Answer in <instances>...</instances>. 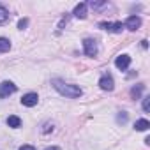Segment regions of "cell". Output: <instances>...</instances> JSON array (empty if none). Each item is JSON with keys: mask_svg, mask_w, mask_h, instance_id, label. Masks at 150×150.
Here are the masks:
<instances>
[{"mask_svg": "<svg viewBox=\"0 0 150 150\" xmlns=\"http://www.w3.org/2000/svg\"><path fill=\"white\" fill-rule=\"evenodd\" d=\"M99 87H101L103 90H108V92H111V90L115 88V81H113V78L110 76V74H104V76L99 80Z\"/></svg>", "mask_w": 150, "mask_h": 150, "instance_id": "5b68a950", "label": "cell"}, {"mask_svg": "<svg viewBox=\"0 0 150 150\" xmlns=\"http://www.w3.org/2000/svg\"><path fill=\"white\" fill-rule=\"evenodd\" d=\"M37 101H39V97H37V94H34V92H28V94H25V96L21 97V104H23V106H27V108L35 106V104H37Z\"/></svg>", "mask_w": 150, "mask_h": 150, "instance_id": "8992f818", "label": "cell"}, {"mask_svg": "<svg viewBox=\"0 0 150 150\" xmlns=\"http://www.w3.org/2000/svg\"><path fill=\"white\" fill-rule=\"evenodd\" d=\"M51 85L55 87V90H57L58 94H62V96H65V97H69V99H76V97H80V96L83 94L78 85H71V83H65V81H62V80H53Z\"/></svg>", "mask_w": 150, "mask_h": 150, "instance_id": "6da1fadb", "label": "cell"}, {"mask_svg": "<svg viewBox=\"0 0 150 150\" xmlns=\"http://www.w3.org/2000/svg\"><path fill=\"white\" fill-rule=\"evenodd\" d=\"M99 27H101L103 30H108V32H115V34H118V32H122V30H124V23H122V21H115V23H108V21H103V23H99Z\"/></svg>", "mask_w": 150, "mask_h": 150, "instance_id": "3957f363", "label": "cell"}, {"mask_svg": "<svg viewBox=\"0 0 150 150\" xmlns=\"http://www.w3.org/2000/svg\"><path fill=\"white\" fill-rule=\"evenodd\" d=\"M16 92V85L14 83H11V81H2L0 83V97H9L11 94H14Z\"/></svg>", "mask_w": 150, "mask_h": 150, "instance_id": "7a4b0ae2", "label": "cell"}, {"mask_svg": "<svg viewBox=\"0 0 150 150\" xmlns=\"http://www.w3.org/2000/svg\"><path fill=\"white\" fill-rule=\"evenodd\" d=\"M27 25H28V20H27V18H23V20H20V21H18V28H20V30H23Z\"/></svg>", "mask_w": 150, "mask_h": 150, "instance_id": "2e32d148", "label": "cell"}, {"mask_svg": "<svg viewBox=\"0 0 150 150\" xmlns=\"http://www.w3.org/2000/svg\"><path fill=\"white\" fill-rule=\"evenodd\" d=\"M143 110L146 113L150 111V97H143Z\"/></svg>", "mask_w": 150, "mask_h": 150, "instance_id": "9a60e30c", "label": "cell"}, {"mask_svg": "<svg viewBox=\"0 0 150 150\" xmlns=\"http://www.w3.org/2000/svg\"><path fill=\"white\" fill-rule=\"evenodd\" d=\"M145 87L143 85H138V87H132V90H131V96L132 97H139V94H141V90H143Z\"/></svg>", "mask_w": 150, "mask_h": 150, "instance_id": "5bb4252c", "label": "cell"}, {"mask_svg": "<svg viewBox=\"0 0 150 150\" xmlns=\"http://www.w3.org/2000/svg\"><path fill=\"white\" fill-rule=\"evenodd\" d=\"M46 150H60V148H58V146H48Z\"/></svg>", "mask_w": 150, "mask_h": 150, "instance_id": "d6986e66", "label": "cell"}, {"mask_svg": "<svg viewBox=\"0 0 150 150\" xmlns=\"http://www.w3.org/2000/svg\"><path fill=\"white\" fill-rule=\"evenodd\" d=\"M83 50L87 57H96L97 55V42L94 39H85L83 41Z\"/></svg>", "mask_w": 150, "mask_h": 150, "instance_id": "277c9868", "label": "cell"}, {"mask_svg": "<svg viewBox=\"0 0 150 150\" xmlns=\"http://www.w3.org/2000/svg\"><path fill=\"white\" fill-rule=\"evenodd\" d=\"M125 120H127V115H125V113H124V115H120V117H118V122H125Z\"/></svg>", "mask_w": 150, "mask_h": 150, "instance_id": "ac0fdd59", "label": "cell"}, {"mask_svg": "<svg viewBox=\"0 0 150 150\" xmlns=\"http://www.w3.org/2000/svg\"><path fill=\"white\" fill-rule=\"evenodd\" d=\"M139 25H141V18H139V16H129L124 27H125L127 30H138Z\"/></svg>", "mask_w": 150, "mask_h": 150, "instance_id": "52a82bcc", "label": "cell"}, {"mask_svg": "<svg viewBox=\"0 0 150 150\" xmlns=\"http://www.w3.org/2000/svg\"><path fill=\"white\" fill-rule=\"evenodd\" d=\"M7 18H9V11L0 4V23H4V21H7Z\"/></svg>", "mask_w": 150, "mask_h": 150, "instance_id": "4fadbf2b", "label": "cell"}, {"mask_svg": "<svg viewBox=\"0 0 150 150\" xmlns=\"http://www.w3.org/2000/svg\"><path fill=\"white\" fill-rule=\"evenodd\" d=\"M20 150H35V148H34L32 145H23V146H21Z\"/></svg>", "mask_w": 150, "mask_h": 150, "instance_id": "e0dca14e", "label": "cell"}, {"mask_svg": "<svg viewBox=\"0 0 150 150\" xmlns=\"http://www.w3.org/2000/svg\"><path fill=\"white\" fill-rule=\"evenodd\" d=\"M129 64H131V57H129V55H120V57H117V60H115V65H117L120 71H125V69L129 67Z\"/></svg>", "mask_w": 150, "mask_h": 150, "instance_id": "ba28073f", "label": "cell"}, {"mask_svg": "<svg viewBox=\"0 0 150 150\" xmlns=\"http://www.w3.org/2000/svg\"><path fill=\"white\" fill-rule=\"evenodd\" d=\"M148 127H150V124H148L146 118H139V120H136V124H134V129H136V131H146Z\"/></svg>", "mask_w": 150, "mask_h": 150, "instance_id": "8fae6325", "label": "cell"}, {"mask_svg": "<svg viewBox=\"0 0 150 150\" xmlns=\"http://www.w3.org/2000/svg\"><path fill=\"white\" fill-rule=\"evenodd\" d=\"M7 125L13 127V129H18L21 125V118L16 117V115H11V117H7Z\"/></svg>", "mask_w": 150, "mask_h": 150, "instance_id": "30bf717a", "label": "cell"}, {"mask_svg": "<svg viewBox=\"0 0 150 150\" xmlns=\"http://www.w3.org/2000/svg\"><path fill=\"white\" fill-rule=\"evenodd\" d=\"M11 50V42H9V39H6V37H0V51H9Z\"/></svg>", "mask_w": 150, "mask_h": 150, "instance_id": "7c38bea8", "label": "cell"}, {"mask_svg": "<svg viewBox=\"0 0 150 150\" xmlns=\"http://www.w3.org/2000/svg\"><path fill=\"white\" fill-rule=\"evenodd\" d=\"M87 7H88V4H83V2H81V4H78L76 7H74V13H72V14L76 16V18H81V20H83V18L87 16Z\"/></svg>", "mask_w": 150, "mask_h": 150, "instance_id": "9c48e42d", "label": "cell"}]
</instances>
